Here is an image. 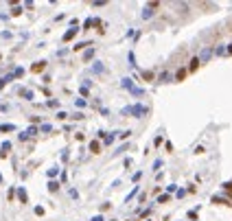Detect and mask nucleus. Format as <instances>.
<instances>
[{"label": "nucleus", "instance_id": "obj_1", "mask_svg": "<svg viewBox=\"0 0 232 221\" xmlns=\"http://www.w3.org/2000/svg\"><path fill=\"white\" fill-rule=\"evenodd\" d=\"M123 114H134L136 118H140V116L147 114V107H145V105H131V107H125Z\"/></svg>", "mask_w": 232, "mask_h": 221}, {"label": "nucleus", "instance_id": "obj_2", "mask_svg": "<svg viewBox=\"0 0 232 221\" xmlns=\"http://www.w3.org/2000/svg\"><path fill=\"white\" fill-rule=\"evenodd\" d=\"M210 55H212V51H210V48H204V51H202V55H199V62H208V59H210Z\"/></svg>", "mask_w": 232, "mask_h": 221}, {"label": "nucleus", "instance_id": "obj_3", "mask_svg": "<svg viewBox=\"0 0 232 221\" xmlns=\"http://www.w3.org/2000/svg\"><path fill=\"white\" fill-rule=\"evenodd\" d=\"M197 66H199V57L191 59V64H188V70H191V72H193V70H197Z\"/></svg>", "mask_w": 232, "mask_h": 221}, {"label": "nucleus", "instance_id": "obj_4", "mask_svg": "<svg viewBox=\"0 0 232 221\" xmlns=\"http://www.w3.org/2000/svg\"><path fill=\"white\" fill-rule=\"evenodd\" d=\"M77 35V29H70L68 33H66V35H64V42H68V40H72V37Z\"/></svg>", "mask_w": 232, "mask_h": 221}, {"label": "nucleus", "instance_id": "obj_5", "mask_svg": "<svg viewBox=\"0 0 232 221\" xmlns=\"http://www.w3.org/2000/svg\"><path fill=\"white\" fill-rule=\"evenodd\" d=\"M184 77H186V68H180V70H178V75H175V79H178V81H182Z\"/></svg>", "mask_w": 232, "mask_h": 221}, {"label": "nucleus", "instance_id": "obj_6", "mask_svg": "<svg viewBox=\"0 0 232 221\" xmlns=\"http://www.w3.org/2000/svg\"><path fill=\"white\" fill-rule=\"evenodd\" d=\"M151 15H153V11H151V7H147L145 11H142V18H145V20H149V18H151Z\"/></svg>", "mask_w": 232, "mask_h": 221}, {"label": "nucleus", "instance_id": "obj_7", "mask_svg": "<svg viewBox=\"0 0 232 221\" xmlns=\"http://www.w3.org/2000/svg\"><path fill=\"white\" fill-rule=\"evenodd\" d=\"M212 204H228V199H223V197L215 195V197H212Z\"/></svg>", "mask_w": 232, "mask_h": 221}, {"label": "nucleus", "instance_id": "obj_8", "mask_svg": "<svg viewBox=\"0 0 232 221\" xmlns=\"http://www.w3.org/2000/svg\"><path fill=\"white\" fill-rule=\"evenodd\" d=\"M160 81H162V83H167V81H171V75H169V72L160 75Z\"/></svg>", "mask_w": 232, "mask_h": 221}, {"label": "nucleus", "instance_id": "obj_9", "mask_svg": "<svg viewBox=\"0 0 232 221\" xmlns=\"http://www.w3.org/2000/svg\"><path fill=\"white\" fill-rule=\"evenodd\" d=\"M90 149H92V151H94V153H99V149H101V145H99V142L94 140V142H92V145H90Z\"/></svg>", "mask_w": 232, "mask_h": 221}, {"label": "nucleus", "instance_id": "obj_10", "mask_svg": "<svg viewBox=\"0 0 232 221\" xmlns=\"http://www.w3.org/2000/svg\"><path fill=\"white\" fill-rule=\"evenodd\" d=\"M169 199H171V197H169V195H160V197H158V201H160V204H167Z\"/></svg>", "mask_w": 232, "mask_h": 221}, {"label": "nucleus", "instance_id": "obj_11", "mask_svg": "<svg viewBox=\"0 0 232 221\" xmlns=\"http://www.w3.org/2000/svg\"><path fill=\"white\" fill-rule=\"evenodd\" d=\"M48 188H51V191H57V188H59V184H57V182H51V186H48Z\"/></svg>", "mask_w": 232, "mask_h": 221}, {"label": "nucleus", "instance_id": "obj_12", "mask_svg": "<svg viewBox=\"0 0 232 221\" xmlns=\"http://www.w3.org/2000/svg\"><path fill=\"white\" fill-rule=\"evenodd\" d=\"M215 53H217V55H225V53H228V51H225V48H221V46H219V48H217V51H215Z\"/></svg>", "mask_w": 232, "mask_h": 221}, {"label": "nucleus", "instance_id": "obj_13", "mask_svg": "<svg viewBox=\"0 0 232 221\" xmlns=\"http://www.w3.org/2000/svg\"><path fill=\"white\" fill-rule=\"evenodd\" d=\"M223 188H228V191H232V180H230V182H225V184H223Z\"/></svg>", "mask_w": 232, "mask_h": 221}, {"label": "nucleus", "instance_id": "obj_14", "mask_svg": "<svg viewBox=\"0 0 232 221\" xmlns=\"http://www.w3.org/2000/svg\"><path fill=\"white\" fill-rule=\"evenodd\" d=\"M92 221H103V217H94V219H92Z\"/></svg>", "mask_w": 232, "mask_h": 221}]
</instances>
